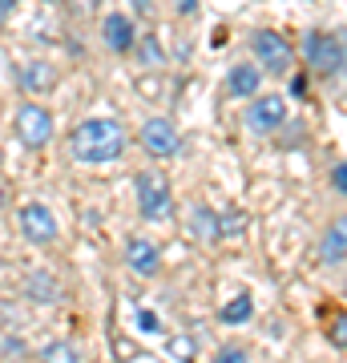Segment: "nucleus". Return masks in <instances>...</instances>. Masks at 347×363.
Returning a JSON list of instances; mask_svg holds the SVG:
<instances>
[{"mask_svg":"<svg viewBox=\"0 0 347 363\" xmlns=\"http://www.w3.org/2000/svg\"><path fill=\"white\" fill-rule=\"evenodd\" d=\"M126 145H129V138H126L121 121H114V117H89V121H81L77 130H73L69 154L81 166H109V162H117V157L126 154Z\"/></svg>","mask_w":347,"mask_h":363,"instance_id":"nucleus-1","label":"nucleus"},{"mask_svg":"<svg viewBox=\"0 0 347 363\" xmlns=\"http://www.w3.org/2000/svg\"><path fill=\"white\" fill-rule=\"evenodd\" d=\"M246 130L250 133H275L287 121V97L279 93H263V97H250L246 105Z\"/></svg>","mask_w":347,"mask_h":363,"instance_id":"nucleus-8","label":"nucleus"},{"mask_svg":"<svg viewBox=\"0 0 347 363\" xmlns=\"http://www.w3.org/2000/svg\"><path fill=\"white\" fill-rule=\"evenodd\" d=\"M250 315H255V298H250V295H238V298H231V303L219 311V319H222L226 327H238V323H246Z\"/></svg>","mask_w":347,"mask_h":363,"instance_id":"nucleus-15","label":"nucleus"},{"mask_svg":"<svg viewBox=\"0 0 347 363\" xmlns=\"http://www.w3.org/2000/svg\"><path fill=\"white\" fill-rule=\"evenodd\" d=\"M174 4H178L182 16H194V13H198V0H174Z\"/></svg>","mask_w":347,"mask_h":363,"instance_id":"nucleus-24","label":"nucleus"},{"mask_svg":"<svg viewBox=\"0 0 347 363\" xmlns=\"http://www.w3.org/2000/svg\"><path fill=\"white\" fill-rule=\"evenodd\" d=\"M9 206V186H4V178H0V210Z\"/></svg>","mask_w":347,"mask_h":363,"instance_id":"nucleus-26","label":"nucleus"},{"mask_svg":"<svg viewBox=\"0 0 347 363\" xmlns=\"http://www.w3.org/2000/svg\"><path fill=\"white\" fill-rule=\"evenodd\" d=\"M250 52H255V65L267 73V77H287L291 65H295V49L287 45L283 33L275 28H255L250 33Z\"/></svg>","mask_w":347,"mask_h":363,"instance_id":"nucleus-3","label":"nucleus"},{"mask_svg":"<svg viewBox=\"0 0 347 363\" xmlns=\"http://www.w3.org/2000/svg\"><path fill=\"white\" fill-rule=\"evenodd\" d=\"M319 262L323 267H343L347 262V214L327 222V230L319 234Z\"/></svg>","mask_w":347,"mask_h":363,"instance_id":"nucleus-10","label":"nucleus"},{"mask_svg":"<svg viewBox=\"0 0 347 363\" xmlns=\"http://www.w3.org/2000/svg\"><path fill=\"white\" fill-rule=\"evenodd\" d=\"M37 363H81V351L73 347V343L57 339V343H49V347H40Z\"/></svg>","mask_w":347,"mask_h":363,"instance_id":"nucleus-16","label":"nucleus"},{"mask_svg":"<svg viewBox=\"0 0 347 363\" xmlns=\"http://www.w3.org/2000/svg\"><path fill=\"white\" fill-rule=\"evenodd\" d=\"M16 81H21V89L28 97H40V93H49L57 85V69H53V61H28Z\"/></svg>","mask_w":347,"mask_h":363,"instance_id":"nucleus-13","label":"nucleus"},{"mask_svg":"<svg viewBox=\"0 0 347 363\" xmlns=\"http://www.w3.org/2000/svg\"><path fill=\"white\" fill-rule=\"evenodd\" d=\"M258 89H263V69L250 65V61L231 65V73H226V97L246 101V97H258Z\"/></svg>","mask_w":347,"mask_h":363,"instance_id":"nucleus-12","label":"nucleus"},{"mask_svg":"<svg viewBox=\"0 0 347 363\" xmlns=\"http://www.w3.org/2000/svg\"><path fill=\"white\" fill-rule=\"evenodd\" d=\"M45 4H57V0H45Z\"/></svg>","mask_w":347,"mask_h":363,"instance_id":"nucleus-28","label":"nucleus"},{"mask_svg":"<svg viewBox=\"0 0 347 363\" xmlns=\"http://www.w3.org/2000/svg\"><path fill=\"white\" fill-rule=\"evenodd\" d=\"M126 4H129L138 16H154V9H158V0H126Z\"/></svg>","mask_w":347,"mask_h":363,"instance_id":"nucleus-22","label":"nucleus"},{"mask_svg":"<svg viewBox=\"0 0 347 363\" xmlns=\"http://www.w3.org/2000/svg\"><path fill=\"white\" fill-rule=\"evenodd\" d=\"M339 45H343V77H347V33H339Z\"/></svg>","mask_w":347,"mask_h":363,"instance_id":"nucleus-27","label":"nucleus"},{"mask_svg":"<svg viewBox=\"0 0 347 363\" xmlns=\"http://www.w3.org/2000/svg\"><path fill=\"white\" fill-rule=\"evenodd\" d=\"M327 335H331L335 347H347V311L327 315Z\"/></svg>","mask_w":347,"mask_h":363,"instance_id":"nucleus-19","label":"nucleus"},{"mask_svg":"<svg viewBox=\"0 0 347 363\" xmlns=\"http://www.w3.org/2000/svg\"><path fill=\"white\" fill-rule=\"evenodd\" d=\"M13 130L25 150H45L53 142V113L40 101H21L13 113Z\"/></svg>","mask_w":347,"mask_h":363,"instance_id":"nucleus-5","label":"nucleus"},{"mask_svg":"<svg viewBox=\"0 0 347 363\" xmlns=\"http://www.w3.org/2000/svg\"><path fill=\"white\" fill-rule=\"evenodd\" d=\"M133 52H138V61H142V65H162V61H166V52H162V45H158L154 37L138 40V45H133Z\"/></svg>","mask_w":347,"mask_h":363,"instance_id":"nucleus-18","label":"nucleus"},{"mask_svg":"<svg viewBox=\"0 0 347 363\" xmlns=\"http://www.w3.org/2000/svg\"><path fill=\"white\" fill-rule=\"evenodd\" d=\"M133 190H138V214L145 222H170L174 218V194H170L166 174L158 169H142L133 178Z\"/></svg>","mask_w":347,"mask_h":363,"instance_id":"nucleus-2","label":"nucleus"},{"mask_svg":"<svg viewBox=\"0 0 347 363\" xmlns=\"http://www.w3.org/2000/svg\"><path fill=\"white\" fill-rule=\"evenodd\" d=\"M16 226H21V238H28L33 247H53L61 238V226L45 202H25L16 210Z\"/></svg>","mask_w":347,"mask_h":363,"instance_id":"nucleus-6","label":"nucleus"},{"mask_svg":"<svg viewBox=\"0 0 347 363\" xmlns=\"http://www.w3.org/2000/svg\"><path fill=\"white\" fill-rule=\"evenodd\" d=\"M138 323H142L145 331H154V327H158V319H154V315H150V311H142V315H138Z\"/></svg>","mask_w":347,"mask_h":363,"instance_id":"nucleus-25","label":"nucleus"},{"mask_svg":"<svg viewBox=\"0 0 347 363\" xmlns=\"http://www.w3.org/2000/svg\"><path fill=\"white\" fill-rule=\"evenodd\" d=\"M331 186L339 190V194H347V162H339V166L331 169Z\"/></svg>","mask_w":347,"mask_h":363,"instance_id":"nucleus-21","label":"nucleus"},{"mask_svg":"<svg viewBox=\"0 0 347 363\" xmlns=\"http://www.w3.org/2000/svg\"><path fill=\"white\" fill-rule=\"evenodd\" d=\"M138 142H142V150L150 157L182 154V133H178V125H174L170 117H150V121L142 125V133H138Z\"/></svg>","mask_w":347,"mask_h":363,"instance_id":"nucleus-7","label":"nucleus"},{"mask_svg":"<svg viewBox=\"0 0 347 363\" xmlns=\"http://www.w3.org/2000/svg\"><path fill=\"white\" fill-rule=\"evenodd\" d=\"M210 363H250V351L238 347V343H226V347L214 351V359Z\"/></svg>","mask_w":347,"mask_h":363,"instance_id":"nucleus-20","label":"nucleus"},{"mask_svg":"<svg viewBox=\"0 0 347 363\" xmlns=\"http://www.w3.org/2000/svg\"><path fill=\"white\" fill-rule=\"evenodd\" d=\"M186 226H190V234L198 238V242H219L222 238V222H219V214H214L210 206H190Z\"/></svg>","mask_w":347,"mask_h":363,"instance_id":"nucleus-14","label":"nucleus"},{"mask_svg":"<svg viewBox=\"0 0 347 363\" xmlns=\"http://www.w3.org/2000/svg\"><path fill=\"white\" fill-rule=\"evenodd\" d=\"M303 61L315 77H339L343 73V45H339V33H307L303 37Z\"/></svg>","mask_w":347,"mask_h":363,"instance_id":"nucleus-4","label":"nucleus"},{"mask_svg":"<svg viewBox=\"0 0 347 363\" xmlns=\"http://www.w3.org/2000/svg\"><path fill=\"white\" fill-rule=\"evenodd\" d=\"M21 4V0H0V28L9 25V16H13V9Z\"/></svg>","mask_w":347,"mask_h":363,"instance_id":"nucleus-23","label":"nucleus"},{"mask_svg":"<svg viewBox=\"0 0 347 363\" xmlns=\"http://www.w3.org/2000/svg\"><path fill=\"white\" fill-rule=\"evenodd\" d=\"M101 40L105 49L117 52V57H126V52H133V45H138V33H133V21H129L126 13H109L101 21Z\"/></svg>","mask_w":347,"mask_h":363,"instance_id":"nucleus-11","label":"nucleus"},{"mask_svg":"<svg viewBox=\"0 0 347 363\" xmlns=\"http://www.w3.org/2000/svg\"><path fill=\"white\" fill-rule=\"evenodd\" d=\"M57 295H61V291H57V283L49 279V271H37L28 279V298H33V303H53Z\"/></svg>","mask_w":347,"mask_h":363,"instance_id":"nucleus-17","label":"nucleus"},{"mask_svg":"<svg viewBox=\"0 0 347 363\" xmlns=\"http://www.w3.org/2000/svg\"><path fill=\"white\" fill-rule=\"evenodd\" d=\"M126 267L138 279H154L158 267H162V247H158L154 238H145V234H129L126 242Z\"/></svg>","mask_w":347,"mask_h":363,"instance_id":"nucleus-9","label":"nucleus"}]
</instances>
